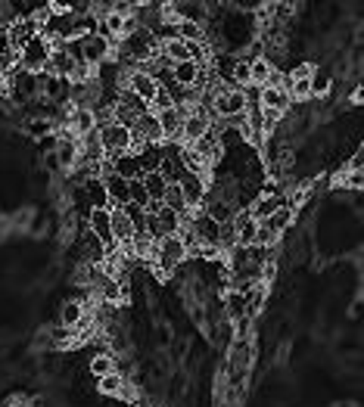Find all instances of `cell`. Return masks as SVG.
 Instances as JSON below:
<instances>
[{"mask_svg": "<svg viewBox=\"0 0 364 407\" xmlns=\"http://www.w3.org/2000/svg\"><path fill=\"white\" fill-rule=\"evenodd\" d=\"M50 41L44 35H35L19 50V69L22 72H31V75H41L44 72V65H47V59H50Z\"/></svg>", "mask_w": 364, "mask_h": 407, "instance_id": "obj_1", "label": "cell"}, {"mask_svg": "<svg viewBox=\"0 0 364 407\" xmlns=\"http://www.w3.org/2000/svg\"><path fill=\"white\" fill-rule=\"evenodd\" d=\"M97 140H100V147H103L106 159L122 156V152H131V131L122 128V125H115V122L106 125V128H100Z\"/></svg>", "mask_w": 364, "mask_h": 407, "instance_id": "obj_2", "label": "cell"}, {"mask_svg": "<svg viewBox=\"0 0 364 407\" xmlns=\"http://www.w3.org/2000/svg\"><path fill=\"white\" fill-rule=\"evenodd\" d=\"M177 186H181V196H184V202H187L190 211H199L202 206H206V199H209V181L206 177L187 171L181 181H177Z\"/></svg>", "mask_w": 364, "mask_h": 407, "instance_id": "obj_3", "label": "cell"}, {"mask_svg": "<svg viewBox=\"0 0 364 407\" xmlns=\"http://www.w3.org/2000/svg\"><path fill=\"white\" fill-rule=\"evenodd\" d=\"M209 128H212V122H209V115L202 112V109L197 106L193 112L184 118V125H181V134H177V143L181 147H190V143H197L202 134H209Z\"/></svg>", "mask_w": 364, "mask_h": 407, "instance_id": "obj_4", "label": "cell"}, {"mask_svg": "<svg viewBox=\"0 0 364 407\" xmlns=\"http://www.w3.org/2000/svg\"><path fill=\"white\" fill-rule=\"evenodd\" d=\"M81 50H84V65H90V69H100V65L109 63V56H113V47H109L97 31L94 35H81Z\"/></svg>", "mask_w": 364, "mask_h": 407, "instance_id": "obj_5", "label": "cell"}, {"mask_svg": "<svg viewBox=\"0 0 364 407\" xmlns=\"http://www.w3.org/2000/svg\"><path fill=\"white\" fill-rule=\"evenodd\" d=\"M125 88H128L134 97L143 100V103H153V97H156V90H159V84L153 75H147V72H140V69H131L128 72V81H125Z\"/></svg>", "mask_w": 364, "mask_h": 407, "instance_id": "obj_6", "label": "cell"}, {"mask_svg": "<svg viewBox=\"0 0 364 407\" xmlns=\"http://www.w3.org/2000/svg\"><path fill=\"white\" fill-rule=\"evenodd\" d=\"M88 231L97 236L106 249H113L115 240H113V218H109V208H90L88 211Z\"/></svg>", "mask_w": 364, "mask_h": 407, "instance_id": "obj_7", "label": "cell"}, {"mask_svg": "<svg viewBox=\"0 0 364 407\" xmlns=\"http://www.w3.org/2000/svg\"><path fill=\"white\" fill-rule=\"evenodd\" d=\"M35 35H41V25L35 19H16L13 25H6V38H10V50L19 53V50L28 44Z\"/></svg>", "mask_w": 364, "mask_h": 407, "instance_id": "obj_8", "label": "cell"}, {"mask_svg": "<svg viewBox=\"0 0 364 407\" xmlns=\"http://www.w3.org/2000/svg\"><path fill=\"white\" fill-rule=\"evenodd\" d=\"M109 162H113V174L122 177V181H128V184L131 181H140V177H143L137 152H122V156H113Z\"/></svg>", "mask_w": 364, "mask_h": 407, "instance_id": "obj_9", "label": "cell"}, {"mask_svg": "<svg viewBox=\"0 0 364 407\" xmlns=\"http://www.w3.org/2000/svg\"><path fill=\"white\" fill-rule=\"evenodd\" d=\"M97 125H94V109H84V106H75L69 112V134L75 140L88 137V134H94Z\"/></svg>", "mask_w": 364, "mask_h": 407, "instance_id": "obj_10", "label": "cell"}, {"mask_svg": "<svg viewBox=\"0 0 364 407\" xmlns=\"http://www.w3.org/2000/svg\"><path fill=\"white\" fill-rule=\"evenodd\" d=\"M90 324V317H88V308H84L81 302H66L63 308H59V327H66V329H81V327H88Z\"/></svg>", "mask_w": 364, "mask_h": 407, "instance_id": "obj_11", "label": "cell"}, {"mask_svg": "<svg viewBox=\"0 0 364 407\" xmlns=\"http://www.w3.org/2000/svg\"><path fill=\"white\" fill-rule=\"evenodd\" d=\"M103 186H106V199H109V206L113 208H125L131 202L128 199V181L109 174V177H103Z\"/></svg>", "mask_w": 364, "mask_h": 407, "instance_id": "obj_12", "label": "cell"}, {"mask_svg": "<svg viewBox=\"0 0 364 407\" xmlns=\"http://www.w3.org/2000/svg\"><path fill=\"white\" fill-rule=\"evenodd\" d=\"M81 193H84V202H88L90 208H113L106 199V186L100 177H88V181L81 184Z\"/></svg>", "mask_w": 364, "mask_h": 407, "instance_id": "obj_13", "label": "cell"}, {"mask_svg": "<svg viewBox=\"0 0 364 407\" xmlns=\"http://www.w3.org/2000/svg\"><path fill=\"white\" fill-rule=\"evenodd\" d=\"M261 109H274V112H286L290 109V93H286V88H261V97H259Z\"/></svg>", "mask_w": 364, "mask_h": 407, "instance_id": "obj_14", "label": "cell"}, {"mask_svg": "<svg viewBox=\"0 0 364 407\" xmlns=\"http://www.w3.org/2000/svg\"><path fill=\"white\" fill-rule=\"evenodd\" d=\"M199 65L193 63V59H187V63H177L172 65V84H177V88H184V90H190L193 84L199 81Z\"/></svg>", "mask_w": 364, "mask_h": 407, "instance_id": "obj_15", "label": "cell"}, {"mask_svg": "<svg viewBox=\"0 0 364 407\" xmlns=\"http://www.w3.org/2000/svg\"><path fill=\"white\" fill-rule=\"evenodd\" d=\"M137 159H140V171L153 174V171H159V165H162V159H165V147L162 143H147V147L137 152Z\"/></svg>", "mask_w": 364, "mask_h": 407, "instance_id": "obj_16", "label": "cell"}, {"mask_svg": "<svg viewBox=\"0 0 364 407\" xmlns=\"http://www.w3.org/2000/svg\"><path fill=\"white\" fill-rule=\"evenodd\" d=\"M293 221H296V211H293V208H286V206H281V208L274 211V215H268L261 224L268 227V233H271V236H281V233L290 231Z\"/></svg>", "mask_w": 364, "mask_h": 407, "instance_id": "obj_17", "label": "cell"}, {"mask_svg": "<svg viewBox=\"0 0 364 407\" xmlns=\"http://www.w3.org/2000/svg\"><path fill=\"white\" fill-rule=\"evenodd\" d=\"M97 392L106 395V398H118V395L128 392V379H125L118 370L115 373H106V376L97 379Z\"/></svg>", "mask_w": 364, "mask_h": 407, "instance_id": "obj_18", "label": "cell"}, {"mask_svg": "<svg viewBox=\"0 0 364 407\" xmlns=\"http://www.w3.org/2000/svg\"><path fill=\"white\" fill-rule=\"evenodd\" d=\"M56 165H63V168H75L78 165V140L72 137H59L56 143Z\"/></svg>", "mask_w": 364, "mask_h": 407, "instance_id": "obj_19", "label": "cell"}, {"mask_svg": "<svg viewBox=\"0 0 364 407\" xmlns=\"http://www.w3.org/2000/svg\"><path fill=\"white\" fill-rule=\"evenodd\" d=\"M271 72H274V63H271L268 56H259V59H249V84L252 88H265L268 78H271Z\"/></svg>", "mask_w": 364, "mask_h": 407, "instance_id": "obj_20", "label": "cell"}, {"mask_svg": "<svg viewBox=\"0 0 364 407\" xmlns=\"http://www.w3.org/2000/svg\"><path fill=\"white\" fill-rule=\"evenodd\" d=\"M159 53H162V59H165V63H172V65L187 63V59H190V44H184L181 38H175V41L159 44Z\"/></svg>", "mask_w": 364, "mask_h": 407, "instance_id": "obj_21", "label": "cell"}, {"mask_svg": "<svg viewBox=\"0 0 364 407\" xmlns=\"http://www.w3.org/2000/svg\"><path fill=\"white\" fill-rule=\"evenodd\" d=\"M134 128L143 134V140H147V143H162V128H159V122H156L153 112H143Z\"/></svg>", "mask_w": 364, "mask_h": 407, "instance_id": "obj_22", "label": "cell"}, {"mask_svg": "<svg viewBox=\"0 0 364 407\" xmlns=\"http://www.w3.org/2000/svg\"><path fill=\"white\" fill-rule=\"evenodd\" d=\"M243 302H246V317H259L265 308V283H256L249 292H243Z\"/></svg>", "mask_w": 364, "mask_h": 407, "instance_id": "obj_23", "label": "cell"}, {"mask_svg": "<svg viewBox=\"0 0 364 407\" xmlns=\"http://www.w3.org/2000/svg\"><path fill=\"white\" fill-rule=\"evenodd\" d=\"M162 202H165V208H172L175 215H181V218H187V202H184V196H181V186L177 184H168V190H165V196H162Z\"/></svg>", "mask_w": 364, "mask_h": 407, "instance_id": "obj_24", "label": "cell"}, {"mask_svg": "<svg viewBox=\"0 0 364 407\" xmlns=\"http://www.w3.org/2000/svg\"><path fill=\"white\" fill-rule=\"evenodd\" d=\"M224 311H227V317H231V320H243V317H246V302H243V292L227 290L224 292Z\"/></svg>", "mask_w": 364, "mask_h": 407, "instance_id": "obj_25", "label": "cell"}, {"mask_svg": "<svg viewBox=\"0 0 364 407\" xmlns=\"http://www.w3.org/2000/svg\"><path fill=\"white\" fill-rule=\"evenodd\" d=\"M140 181H143V190H147V196H150V199H162V196H165L168 184H165V177L159 174V171H153V174H143Z\"/></svg>", "mask_w": 364, "mask_h": 407, "instance_id": "obj_26", "label": "cell"}, {"mask_svg": "<svg viewBox=\"0 0 364 407\" xmlns=\"http://www.w3.org/2000/svg\"><path fill=\"white\" fill-rule=\"evenodd\" d=\"M311 97H330V84H333V75H330L327 69H315V75H311Z\"/></svg>", "mask_w": 364, "mask_h": 407, "instance_id": "obj_27", "label": "cell"}, {"mask_svg": "<svg viewBox=\"0 0 364 407\" xmlns=\"http://www.w3.org/2000/svg\"><path fill=\"white\" fill-rule=\"evenodd\" d=\"M90 373L100 379V376H106V373H115V358L113 354H94L90 358Z\"/></svg>", "mask_w": 364, "mask_h": 407, "instance_id": "obj_28", "label": "cell"}, {"mask_svg": "<svg viewBox=\"0 0 364 407\" xmlns=\"http://www.w3.org/2000/svg\"><path fill=\"white\" fill-rule=\"evenodd\" d=\"M286 93H290V100H308L311 97V81L306 78V81H290L286 84Z\"/></svg>", "mask_w": 364, "mask_h": 407, "instance_id": "obj_29", "label": "cell"}, {"mask_svg": "<svg viewBox=\"0 0 364 407\" xmlns=\"http://www.w3.org/2000/svg\"><path fill=\"white\" fill-rule=\"evenodd\" d=\"M128 199H131V206H140V208H147V190H143V181H131L128 184Z\"/></svg>", "mask_w": 364, "mask_h": 407, "instance_id": "obj_30", "label": "cell"}, {"mask_svg": "<svg viewBox=\"0 0 364 407\" xmlns=\"http://www.w3.org/2000/svg\"><path fill=\"white\" fill-rule=\"evenodd\" d=\"M150 106H153V112L172 109V106H175V93L168 90V88H159V90H156V97H153V103H150Z\"/></svg>", "mask_w": 364, "mask_h": 407, "instance_id": "obj_31", "label": "cell"}, {"mask_svg": "<svg viewBox=\"0 0 364 407\" xmlns=\"http://www.w3.org/2000/svg\"><path fill=\"white\" fill-rule=\"evenodd\" d=\"M311 75H315V65H311V63H299L290 72V81H306V78H311Z\"/></svg>", "mask_w": 364, "mask_h": 407, "instance_id": "obj_32", "label": "cell"}, {"mask_svg": "<svg viewBox=\"0 0 364 407\" xmlns=\"http://www.w3.org/2000/svg\"><path fill=\"white\" fill-rule=\"evenodd\" d=\"M162 208H165V202H162V199H150V202H147V208H143V211H147V215H159Z\"/></svg>", "mask_w": 364, "mask_h": 407, "instance_id": "obj_33", "label": "cell"}, {"mask_svg": "<svg viewBox=\"0 0 364 407\" xmlns=\"http://www.w3.org/2000/svg\"><path fill=\"white\" fill-rule=\"evenodd\" d=\"M10 53V38H6V28H0V56Z\"/></svg>", "mask_w": 364, "mask_h": 407, "instance_id": "obj_34", "label": "cell"}, {"mask_svg": "<svg viewBox=\"0 0 364 407\" xmlns=\"http://www.w3.org/2000/svg\"><path fill=\"white\" fill-rule=\"evenodd\" d=\"M352 171H361V152H355L352 156Z\"/></svg>", "mask_w": 364, "mask_h": 407, "instance_id": "obj_35", "label": "cell"}, {"mask_svg": "<svg viewBox=\"0 0 364 407\" xmlns=\"http://www.w3.org/2000/svg\"><path fill=\"white\" fill-rule=\"evenodd\" d=\"M0 28H4V22H0Z\"/></svg>", "mask_w": 364, "mask_h": 407, "instance_id": "obj_36", "label": "cell"}]
</instances>
